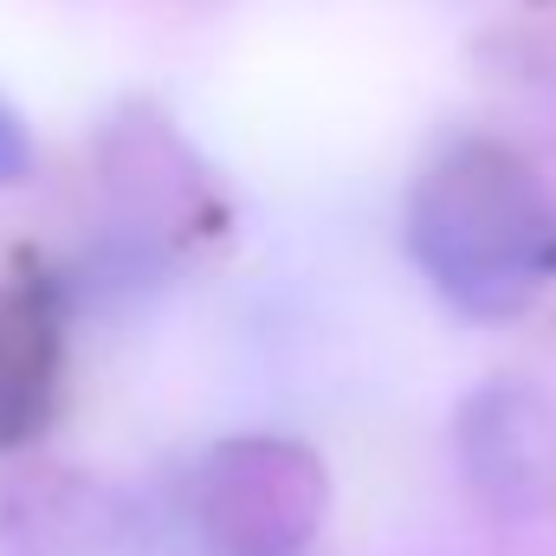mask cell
Returning <instances> with one entry per match:
<instances>
[{
  "mask_svg": "<svg viewBox=\"0 0 556 556\" xmlns=\"http://www.w3.org/2000/svg\"><path fill=\"white\" fill-rule=\"evenodd\" d=\"M408 253L459 317H518L556 285V194L511 142L459 137L408 188Z\"/></svg>",
  "mask_w": 556,
  "mask_h": 556,
  "instance_id": "6da1fadb",
  "label": "cell"
},
{
  "mask_svg": "<svg viewBox=\"0 0 556 556\" xmlns=\"http://www.w3.org/2000/svg\"><path fill=\"white\" fill-rule=\"evenodd\" d=\"M324 505L330 472L291 433H233L188 479V525L207 556H298Z\"/></svg>",
  "mask_w": 556,
  "mask_h": 556,
  "instance_id": "7a4b0ae2",
  "label": "cell"
},
{
  "mask_svg": "<svg viewBox=\"0 0 556 556\" xmlns=\"http://www.w3.org/2000/svg\"><path fill=\"white\" fill-rule=\"evenodd\" d=\"M459 472L498 518H544L556 505V402L531 382H479L453 420Z\"/></svg>",
  "mask_w": 556,
  "mask_h": 556,
  "instance_id": "3957f363",
  "label": "cell"
},
{
  "mask_svg": "<svg viewBox=\"0 0 556 556\" xmlns=\"http://www.w3.org/2000/svg\"><path fill=\"white\" fill-rule=\"evenodd\" d=\"M0 544L7 556H149L155 538L124 485L39 466L0 498Z\"/></svg>",
  "mask_w": 556,
  "mask_h": 556,
  "instance_id": "277c9868",
  "label": "cell"
},
{
  "mask_svg": "<svg viewBox=\"0 0 556 556\" xmlns=\"http://www.w3.org/2000/svg\"><path fill=\"white\" fill-rule=\"evenodd\" d=\"M59 330L39 298H0V446L26 440L52 408Z\"/></svg>",
  "mask_w": 556,
  "mask_h": 556,
  "instance_id": "5b68a950",
  "label": "cell"
},
{
  "mask_svg": "<svg viewBox=\"0 0 556 556\" xmlns=\"http://www.w3.org/2000/svg\"><path fill=\"white\" fill-rule=\"evenodd\" d=\"M26 168H33V142H26V124L0 104V188H13V181H26Z\"/></svg>",
  "mask_w": 556,
  "mask_h": 556,
  "instance_id": "8992f818",
  "label": "cell"
}]
</instances>
